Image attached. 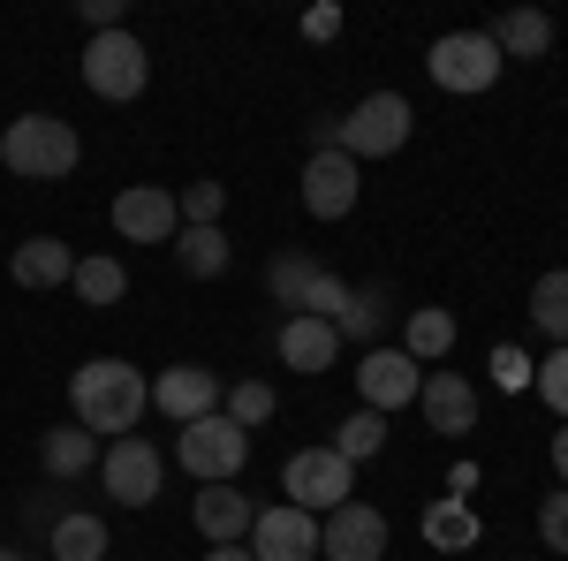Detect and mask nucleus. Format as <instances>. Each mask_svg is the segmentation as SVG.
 <instances>
[{
    "label": "nucleus",
    "instance_id": "34",
    "mask_svg": "<svg viewBox=\"0 0 568 561\" xmlns=\"http://www.w3.org/2000/svg\"><path fill=\"white\" fill-rule=\"evenodd\" d=\"M372 327H379V303H372V297H349V303H342V319H334V334H342V342H349V334L364 342Z\"/></svg>",
    "mask_w": 568,
    "mask_h": 561
},
{
    "label": "nucleus",
    "instance_id": "19",
    "mask_svg": "<svg viewBox=\"0 0 568 561\" xmlns=\"http://www.w3.org/2000/svg\"><path fill=\"white\" fill-rule=\"evenodd\" d=\"M485 39L500 46V61H546V46H554V16H546V8H508Z\"/></svg>",
    "mask_w": 568,
    "mask_h": 561
},
{
    "label": "nucleus",
    "instance_id": "28",
    "mask_svg": "<svg viewBox=\"0 0 568 561\" xmlns=\"http://www.w3.org/2000/svg\"><path fill=\"white\" fill-rule=\"evenodd\" d=\"M220 418H235L243 432L265 425V418H273V388H265V380H235V388L220 394Z\"/></svg>",
    "mask_w": 568,
    "mask_h": 561
},
{
    "label": "nucleus",
    "instance_id": "39",
    "mask_svg": "<svg viewBox=\"0 0 568 561\" xmlns=\"http://www.w3.org/2000/svg\"><path fill=\"white\" fill-rule=\"evenodd\" d=\"M205 561H251V547H213Z\"/></svg>",
    "mask_w": 568,
    "mask_h": 561
},
{
    "label": "nucleus",
    "instance_id": "37",
    "mask_svg": "<svg viewBox=\"0 0 568 561\" xmlns=\"http://www.w3.org/2000/svg\"><path fill=\"white\" fill-rule=\"evenodd\" d=\"M500 380H508V388H530V364H524V349H500Z\"/></svg>",
    "mask_w": 568,
    "mask_h": 561
},
{
    "label": "nucleus",
    "instance_id": "9",
    "mask_svg": "<svg viewBox=\"0 0 568 561\" xmlns=\"http://www.w3.org/2000/svg\"><path fill=\"white\" fill-rule=\"evenodd\" d=\"M114 236H122V243H175V236H182L175 190H160V182H130V190L114 198Z\"/></svg>",
    "mask_w": 568,
    "mask_h": 561
},
{
    "label": "nucleus",
    "instance_id": "10",
    "mask_svg": "<svg viewBox=\"0 0 568 561\" xmlns=\"http://www.w3.org/2000/svg\"><path fill=\"white\" fill-rule=\"evenodd\" d=\"M425 388V372H417V357L409 349H364V364H356V402L364 410H402V402H417Z\"/></svg>",
    "mask_w": 568,
    "mask_h": 561
},
{
    "label": "nucleus",
    "instance_id": "23",
    "mask_svg": "<svg viewBox=\"0 0 568 561\" xmlns=\"http://www.w3.org/2000/svg\"><path fill=\"white\" fill-rule=\"evenodd\" d=\"M69 289H77L91 311H106V303H122V289H130V266H122V259H77Z\"/></svg>",
    "mask_w": 568,
    "mask_h": 561
},
{
    "label": "nucleus",
    "instance_id": "26",
    "mask_svg": "<svg viewBox=\"0 0 568 561\" xmlns=\"http://www.w3.org/2000/svg\"><path fill=\"white\" fill-rule=\"evenodd\" d=\"M45 547H53V561H106V523L99 517H61Z\"/></svg>",
    "mask_w": 568,
    "mask_h": 561
},
{
    "label": "nucleus",
    "instance_id": "3",
    "mask_svg": "<svg viewBox=\"0 0 568 561\" xmlns=\"http://www.w3.org/2000/svg\"><path fill=\"white\" fill-rule=\"evenodd\" d=\"M175 455H182V471L197 478V485H235V478H243V463H251V432L213 410V418L182 425Z\"/></svg>",
    "mask_w": 568,
    "mask_h": 561
},
{
    "label": "nucleus",
    "instance_id": "11",
    "mask_svg": "<svg viewBox=\"0 0 568 561\" xmlns=\"http://www.w3.org/2000/svg\"><path fill=\"white\" fill-rule=\"evenodd\" d=\"M318 554L326 561H379L387 554V517L372 501H342L334 517H318Z\"/></svg>",
    "mask_w": 568,
    "mask_h": 561
},
{
    "label": "nucleus",
    "instance_id": "8",
    "mask_svg": "<svg viewBox=\"0 0 568 561\" xmlns=\"http://www.w3.org/2000/svg\"><path fill=\"white\" fill-rule=\"evenodd\" d=\"M425 69H433L439 91H493L500 84V46L485 31H447V39H433Z\"/></svg>",
    "mask_w": 568,
    "mask_h": 561
},
{
    "label": "nucleus",
    "instance_id": "36",
    "mask_svg": "<svg viewBox=\"0 0 568 561\" xmlns=\"http://www.w3.org/2000/svg\"><path fill=\"white\" fill-rule=\"evenodd\" d=\"M122 8H130V0H84L91 31H130V23H122Z\"/></svg>",
    "mask_w": 568,
    "mask_h": 561
},
{
    "label": "nucleus",
    "instance_id": "24",
    "mask_svg": "<svg viewBox=\"0 0 568 561\" xmlns=\"http://www.w3.org/2000/svg\"><path fill=\"white\" fill-rule=\"evenodd\" d=\"M379 448H387V418L356 402V418H342V432H334V455H342V463L356 471V463H372Z\"/></svg>",
    "mask_w": 568,
    "mask_h": 561
},
{
    "label": "nucleus",
    "instance_id": "33",
    "mask_svg": "<svg viewBox=\"0 0 568 561\" xmlns=\"http://www.w3.org/2000/svg\"><path fill=\"white\" fill-rule=\"evenodd\" d=\"M538 539H546L554 554H568V485H561V493H546V501H538Z\"/></svg>",
    "mask_w": 568,
    "mask_h": 561
},
{
    "label": "nucleus",
    "instance_id": "13",
    "mask_svg": "<svg viewBox=\"0 0 568 561\" xmlns=\"http://www.w3.org/2000/svg\"><path fill=\"white\" fill-rule=\"evenodd\" d=\"M318 554V517H304V509H258V523H251V561H311Z\"/></svg>",
    "mask_w": 568,
    "mask_h": 561
},
{
    "label": "nucleus",
    "instance_id": "6",
    "mask_svg": "<svg viewBox=\"0 0 568 561\" xmlns=\"http://www.w3.org/2000/svg\"><path fill=\"white\" fill-rule=\"evenodd\" d=\"M144 77H152V53L130 39V31H91V46H84V84L99 91V99H136L144 91Z\"/></svg>",
    "mask_w": 568,
    "mask_h": 561
},
{
    "label": "nucleus",
    "instance_id": "17",
    "mask_svg": "<svg viewBox=\"0 0 568 561\" xmlns=\"http://www.w3.org/2000/svg\"><path fill=\"white\" fill-rule=\"evenodd\" d=\"M334 357H342V334H334V319L288 311V327H281V364H296V372H326Z\"/></svg>",
    "mask_w": 568,
    "mask_h": 561
},
{
    "label": "nucleus",
    "instance_id": "18",
    "mask_svg": "<svg viewBox=\"0 0 568 561\" xmlns=\"http://www.w3.org/2000/svg\"><path fill=\"white\" fill-rule=\"evenodd\" d=\"M8 273H16V289H61V281L77 273V251H69L61 236H31V243H16Z\"/></svg>",
    "mask_w": 568,
    "mask_h": 561
},
{
    "label": "nucleus",
    "instance_id": "7",
    "mask_svg": "<svg viewBox=\"0 0 568 561\" xmlns=\"http://www.w3.org/2000/svg\"><path fill=\"white\" fill-rule=\"evenodd\" d=\"M160 478H168V455H160L152 440H136V432H122V440L99 455V485H106V501H122V509L160 501Z\"/></svg>",
    "mask_w": 568,
    "mask_h": 561
},
{
    "label": "nucleus",
    "instance_id": "5",
    "mask_svg": "<svg viewBox=\"0 0 568 561\" xmlns=\"http://www.w3.org/2000/svg\"><path fill=\"white\" fill-rule=\"evenodd\" d=\"M281 485H288V509H304V517H334L342 501H356V493H349L356 471L334 455V448H304V455H288V463H281Z\"/></svg>",
    "mask_w": 568,
    "mask_h": 561
},
{
    "label": "nucleus",
    "instance_id": "12",
    "mask_svg": "<svg viewBox=\"0 0 568 561\" xmlns=\"http://www.w3.org/2000/svg\"><path fill=\"white\" fill-rule=\"evenodd\" d=\"M356 190H364V168L349 152H311L304 160V213L311 220H342L356 206Z\"/></svg>",
    "mask_w": 568,
    "mask_h": 561
},
{
    "label": "nucleus",
    "instance_id": "29",
    "mask_svg": "<svg viewBox=\"0 0 568 561\" xmlns=\"http://www.w3.org/2000/svg\"><path fill=\"white\" fill-rule=\"evenodd\" d=\"M175 206H182V228H220V206H227V190H220V182H190Z\"/></svg>",
    "mask_w": 568,
    "mask_h": 561
},
{
    "label": "nucleus",
    "instance_id": "40",
    "mask_svg": "<svg viewBox=\"0 0 568 561\" xmlns=\"http://www.w3.org/2000/svg\"><path fill=\"white\" fill-rule=\"evenodd\" d=\"M0 561H23V554H16V547H0Z\"/></svg>",
    "mask_w": 568,
    "mask_h": 561
},
{
    "label": "nucleus",
    "instance_id": "1",
    "mask_svg": "<svg viewBox=\"0 0 568 561\" xmlns=\"http://www.w3.org/2000/svg\"><path fill=\"white\" fill-rule=\"evenodd\" d=\"M144 402H152V388H144V372L122 364V357H91V364H77V380H69V410L99 440H122V425L144 418Z\"/></svg>",
    "mask_w": 568,
    "mask_h": 561
},
{
    "label": "nucleus",
    "instance_id": "31",
    "mask_svg": "<svg viewBox=\"0 0 568 561\" xmlns=\"http://www.w3.org/2000/svg\"><path fill=\"white\" fill-rule=\"evenodd\" d=\"M530 388L546 394V410H561V418H568V349H554V357L530 372Z\"/></svg>",
    "mask_w": 568,
    "mask_h": 561
},
{
    "label": "nucleus",
    "instance_id": "25",
    "mask_svg": "<svg viewBox=\"0 0 568 561\" xmlns=\"http://www.w3.org/2000/svg\"><path fill=\"white\" fill-rule=\"evenodd\" d=\"M409 357H417V364H433V357H447V349H455V311H439V303H417V311H409Z\"/></svg>",
    "mask_w": 568,
    "mask_h": 561
},
{
    "label": "nucleus",
    "instance_id": "20",
    "mask_svg": "<svg viewBox=\"0 0 568 561\" xmlns=\"http://www.w3.org/2000/svg\"><path fill=\"white\" fill-rule=\"evenodd\" d=\"M478 539H485V523H478L470 501H455V493H447V501L425 509V547H439V554H470Z\"/></svg>",
    "mask_w": 568,
    "mask_h": 561
},
{
    "label": "nucleus",
    "instance_id": "4",
    "mask_svg": "<svg viewBox=\"0 0 568 561\" xmlns=\"http://www.w3.org/2000/svg\"><path fill=\"white\" fill-rule=\"evenodd\" d=\"M409 122H417V114H409L402 91H372L349 122H334V152H349L356 168H364V160H387V152L409 144Z\"/></svg>",
    "mask_w": 568,
    "mask_h": 561
},
{
    "label": "nucleus",
    "instance_id": "35",
    "mask_svg": "<svg viewBox=\"0 0 568 561\" xmlns=\"http://www.w3.org/2000/svg\"><path fill=\"white\" fill-rule=\"evenodd\" d=\"M304 39H311V46L342 39V8H334V0H326V8H311V16H304Z\"/></svg>",
    "mask_w": 568,
    "mask_h": 561
},
{
    "label": "nucleus",
    "instance_id": "27",
    "mask_svg": "<svg viewBox=\"0 0 568 561\" xmlns=\"http://www.w3.org/2000/svg\"><path fill=\"white\" fill-rule=\"evenodd\" d=\"M530 319L554 334V349H568V273H538V289H530Z\"/></svg>",
    "mask_w": 568,
    "mask_h": 561
},
{
    "label": "nucleus",
    "instance_id": "21",
    "mask_svg": "<svg viewBox=\"0 0 568 561\" xmlns=\"http://www.w3.org/2000/svg\"><path fill=\"white\" fill-rule=\"evenodd\" d=\"M39 463L53 478H84V471H99V432H84V425H53L39 440Z\"/></svg>",
    "mask_w": 568,
    "mask_h": 561
},
{
    "label": "nucleus",
    "instance_id": "2",
    "mask_svg": "<svg viewBox=\"0 0 568 561\" xmlns=\"http://www.w3.org/2000/svg\"><path fill=\"white\" fill-rule=\"evenodd\" d=\"M77 160H84V144H77V122H61V114H23L0 130V168L23 182H61Z\"/></svg>",
    "mask_w": 568,
    "mask_h": 561
},
{
    "label": "nucleus",
    "instance_id": "32",
    "mask_svg": "<svg viewBox=\"0 0 568 561\" xmlns=\"http://www.w3.org/2000/svg\"><path fill=\"white\" fill-rule=\"evenodd\" d=\"M349 297H356L349 281H334V273H318V281L304 289V311H311V319H342V303H349Z\"/></svg>",
    "mask_w": 568,
    "mask_h": 561
},
{
    "label": "nucleus",
    "instance_id": "14",
    "mask_svg": "<svg viewBox=\"0 0 568 561\" xmlns=\"http://www.w3.org/2000/svg\"><path fill=\"white\" fill-rule=\"evenodd\" d=\"M220 394H227V388H220L205 364H168V372L152 380V402H160V410H168L175 425H197V418H213Z\"/></svg>",
    "mask_w": 568,
    "mask_h": 561
},
{
    "label": "nucleus",
    "instance_id": "22",
    "mask_svg": "<svg viewBox=\"0 0 568 561\" xmlns=\"http://www.w3.org/2000/svg\"><path fill=\"white\" fill-rule=\"evenodd\" d=\"M175 259H182L190 281H220L235 251H227V236H220V228H182V236H175Z\"/></svg>",
    "mask_w": 568,
    "mask_h": 561
},
{
    "label": "nucleus",
    "instance_id": "30",
    "mask_svg": "<svg viewBox=\"0 0 568 561\" xmlns=\"http://www.w3.org/2000/svg\"><path fill=\"white\" fill-rule=\"evenodd\" d=\"M318 273H326L318 259H273V297H281V303H296V311H304V289L318 281Z\"/></svg>",
    "mask_w": 568,
    "mask_h": 561
},
{
    "label": "nucleus",
    "instance_id": "38",
    "mask_svg": "<svg viewBox=\"0 0 568 561\" xmlns=\"http://www.w3.org/2000/svg\"><path fill=\"white\" fill-rule=\"evenodd\" d=\"M554 471H561V485H568V425L554 432Z\"/></svg>",
    "mask_w": 568,
    "mask_h": 561
},
{
    "label": "nucleus",
    "instance_id": "16",
    "mask_svg": "<svg viewBox=\"0 0 568 561\" xmlns=\"http://www.w3.org/2000/svg\"><path fill=\"white\" fill-rule=\"evenodd\" d=\"M251 523H258V509H251L243 485H205V493H197V531H205L213 547H243Z\"/></svg>",
    "mask_w": 568,
    "mask_h": 561
},
{
    "label": "nucleus",
    "instance_id": "15",
    "mask_svg": "<svg viewBox=\"0 0 568 561\" xmlns=\"http://www.w3.org/2000/svg\"><path fill=\"white\" fill-rule=\"evenodd\" d=\"M417 402H425V425L447 432V440H463V432L478 425V388H470L463 372H425Z\"/></svg>",
    "mask_w": 568,
    "mask_h": 561
}]
</instances>
